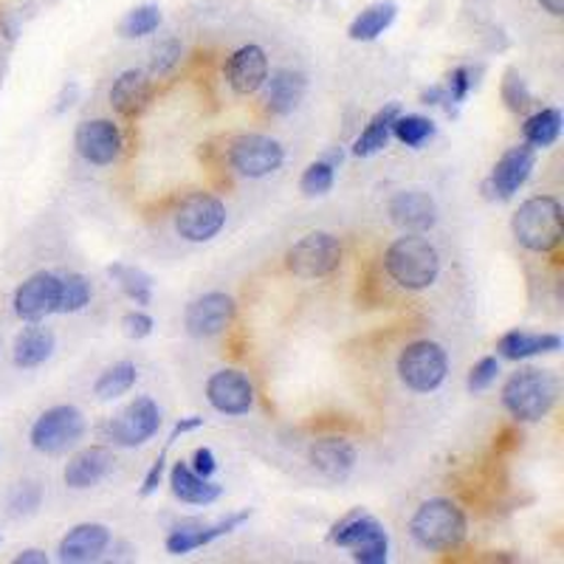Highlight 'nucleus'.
<instances>
[{
  "mask_svg": "<svg viewBox=\"0 0 564 564\" xmlns=\"http://www.w3.org/2000/svg\"><path fill=\"white\" fill-rule=\"evenodd\" d=\"M192 469H195L201 477H212V474L217 472V460H215V452L206 447H201L195 452V458H192Z\"/></svg>",
  "mask_w": 564,
  "mask_h": 564,
  "instance_id": "37998d69",
  "label": "nucleus"
},
{
  "mask_svg": "<svg viewBox=\"0 0 564 564\" xmlns=\"http://www.w3.org/2000/svg\"><path fill=\"white\" fill-rule=\"evenodd\" d=\"M235 300L224 291H210V294L198 296L187 305L184 325L187 334L195 336V339H212V336H221L235 319Z\"/></svg>",
  "mask_w": 564,
  "mask_h": 564,
  "instance_id": "f8f14e48",
  "label": "nucleus"
},
{
  "mask_svg": "<svg viewBox=\"0 0 564 564\" xmlns=\"http://www.w3.org/2000/svg\"><path fill=\"white\" fill-rule=\"evenodd\" d=\"M40 497H43L40 486H34V483H20L18 492L12 494V511L14 514H32L34 508L40 506Z\"/></svg>",
  "mask_w": 564,
  "mask_h": 564,
  "instance_id": "79ce46f5",
  "label": "nucleus"
},
{
  "mask_svg": "<svg viewBox=\"0 0 564 564\" xmlns=\"http://www.w3.org/2000/svg\"><path fill=\"white\" fill-rule=\"evenodd\" d=\"M165 463H167V449L161 454H158V460H156V463H153L150 472H147L145 486H142V497H150V494L156 492L158 483H161V477H165Z\"/></svg>",
  "mask_w": 564,
  "mask_h": 564,
  "instance_id": "c03bdc74",
  "label": "nucleus"
},
{
  "mask_svg": "<svg viewBox=\"0 0 564 564\" xmlns=\"http://www.w3.org/2000/svg\"><path fill=\"white\" fill-rule=\"evenodd\" d=\"M206 398L212 407L221 415H246L255 404V387H251L249 375L240 370H217L210 381H206Z\"/></svg>",
  "mask_w": 564,
  "mask_h": 564,
  "instance_id": "2eb2a0df",
  "label": "nucleus"
},
{
  "mask_svg": "<svg viewBox=\"0 0 564 564\" xmlns=\"http://www.w3.org/2000/svg\"><path fill=\"white\" fill-rule=\"evenodd\" d=\"M54 348H57V339L48 328H43L40 322H29V328L20 330L14 336L12 345V361L14 368L20 370H34L40 364H46L52 359Z\"/></svg>",
  "mask_w": 564,
  "mask_h": 564,
  "instance_id": "a878e982",
  "label": "nucleus"
},
{
  "mask_svg": "<svg viewBox=\"0 0 564 564\" xmlns=\"http://www.w3.org/2000/svg\"><path fill=\"white\" fill-rule=\"evenodd\" d=\"M158 26H161V9H158L156 3H142V7L131 9V12L125 14L119 32H122V37H147V34L156 32Z\"/></svg>",
  "mask_w": 564,
  "mask_h": 564,
  "instance_id": "f704fd0d",
  "label": "nucleus"
},
{
  "mask_svg": "<svg viewBox=\"0 0 564 564\" xmlns=\"http://www.w3.org/2000/svg\"><path fill=\"white\" fill-rule=\"evenodd\" d=\"M330 542L353 551V559L361 564H384L390 551V537L379 519L364 511H353L341 519L330 533Z\"/></svg>",
  "mask_w": 564,
  "mask_h": 564,
  "instance_id": "423d86ee",
  "label": "nucleus"
},
{
  "mask_svg": "<svg viewBox=\"0 0 564 564\" xmlns=\"http://www.w3.org/2000/svg\"><path fill=\"white\" fill-rule=\"evenodd\" d=\"M398 113H401V108L395 105V102L387 108H381V111L370 119V125L361 131V136L356 138V145H353L356 156L370 158V156H375V153L384 150V147L390 145V136H393V122Z\"/></svg>",
  "mask_w": 564,
  "mask_h": 564,
  "instance_id": "c85d7f7f",
  "label": "nucleus"
},
{
  "mask_svg": "<svg viewBox=\"0 0 564 564\" xmlns=\"http://www.w3.org/2000/svg\"><path fill=\"white\" fill-rule=\"evenodd\" d=\"M111 545V531L102 522H82L71 528L59 542L57 559L66 564H86L99 559Z\"/></svg>",
  "mask_w": 564,
  "mask_h": 564,
  "instance_id": "6ab92c4d",
  "label": "nucleus"
},
{
  "mask_svg": "<svg viewBox=\"0 0 564 564\" xmlns=\"http://www.w3.org/2000/svg\"><path fill=\"white\" fill-rule=\"evenodd\" d=\"M14 564H48V556L46 551H40V548H29V551L14 556Z\"/></svg>",
  "mask_w": 564,
  "mask_h": 564,
  "instance_id": "de8ad7c7",
  "label": "nucleus"
},
{
  "mask_svg": "<svg viewBox=\"0 0 564 564\" xmlns=\"http://www.w3.org/2000/svg\"><path fill=\"white\" fill-rule=\"evenodd\" d=\"M398 18V3L393 0H379L373 7H368L361 14H356L353 23L348 29V37L356 43H370V40L381 37Z\"/></svg>",
  "mask_w": 564,
  "mask_h": 564,
  "instance_id": "cd10ccee",
  "label": "nucleus"
},
{
  "mask_svg": "<svg viewBox=\"0 0 564 564\" xmlns=\"http://www.w3.org/2000/svg\"><path fill=\"white\" fill-rule=\"evenodd\" d=\"M170 488L187 506H212L224 497V488L212 483V477H201L187 460H178L170 472Z\"/></svg>",
  "mask_w": 564,
  "mask_h": 564,
  "instance_id": "393cba45",
  "label": "nucleus"
},
{
  "mask_svg": "<svg viewBox=\"0 0 564 564\" xmlns=\"http://www.w3.org/2000/svg\"><path fill=\"white\" fill-rule=\"evenodd\" d=\"M311 466L330 483L348 480L356 469V447L345 438H319L308 452Z\"/></svg>",
  "mask_w": 564,
  "mask_h": 564,
  "instance_id": "aec40b11",
  "label": "nucleus"
},
{
  "mask_svg": "<svg viewBox=\"0 0 564 564\" xmlns=\"http://www.w3.org/2000/svg\"><path fill=\"white\" fill-rule=\"evenodd\" d=\"M91 280L86 274H66L59 277V296H57V314H77L86 305H91Z\"/></svg>",
  "mask_w": 564,
  "mask_h": 564,
  "instance_id": "473e14b6",
  "label": "nucleus"
},
{
  "mask_svg": "<svg viewBox=\"0 0 564 564\" xmlns=\"http://www.w3.org/2000/svg\"><path fill=\"white\" fill-rule=\"evenodd\" d=\"M384 269L407 291H427L438 282L440 255L424 235H404L384 251Z\"/></svg>",
  "mask_w": 564,
  "mask_h": 564,
  "instance_id": "f257e3e1",
  "label": "nucleus"
},
{
  "mask_svg": "<svg viewBox=\"0 0 564 564\" xmlns=\"http://www.w3.org/2000/svg\"><path fill=\"white\" fill-rule=\"evenodd\" d=\"M226 226V206L210 192H192L176 210V232L190 244H210Z\"/></svg>",
  "mask_w": 564,
  "mask_h": 564,
  "instance_id": "1a4fd4ad",
  "label": "nucleus"
},
{
  "mask_svg": "<svg viewBox=\"0 0 564 564\" xmlns=\"http://www.w3.org/2000/svg\"><path fill=\"white\" fill-rule=\"evenodd\" d=\"M57 296L59 277L52 271H37V274L20 282L18 291H14V316L23 322H43L46 316L57 314Z\"/></svg>",
  "mask_w": 564,
  "mask_h": 564,
  "instance_id": "ddd939ff",
  "label": "nucleus"
},
{
  "mask_svg": "<svg viewBox=\"0 0 564 564\" xmlns=\"http://www.w3.org/2000/svg\"><path fill=\"white\" fill-rule=\"evenodd\" d=\"M420 102H424V105H447V111L452 113V102H449L447 86L427 88V91L420 93Z\"/></svg>",
  "mask_w": 564,
  "mask_h": 564,
  "instance_id": "a18cd8bd",
  "label": "nucleus"
},
{
  "mask_svg": "<svg viewBox=\"0 0 564 564\" xmlns=\"http://www.w3.org/2000/svg\"><path fill=\"white\" fill-rule=\"evenodd\" d=\"M285 266L300 280H322L341 266V244L330 232H311L285 255Z\"/></svg>",
  "mask_w": 564,
  "mask_h": 564,
  "instance_id": "0eeeda50",
  "label": "nucleus"
},
{
  "mask_svg": "<svg viewBox=\"0 0 564 564\" xmlns=\"http://www.w3.org/2000/svg\"><path fill=\"white\" fill-rule=\"evenodd\" d=\"M305 88H308L305 74L280 68L271 77H266V111L274 113V116H289L300 108Z\"/></svg>",
  "mask_w": 564,
  "mask_h": 564,
  "instance_id": "b1692460",
  "label": "nucleus"
},
{
  "mask_svg": "<svg viewBox=\"0 0 564 564\" xmlns=\"http://www.w3.org/2000/svg\"><path fill=\"white\" fill-rule=\"evenodd\" d=\"M158 427H161V409H158V404L150 395H138L116 418L108 420L105 435L116 447L136 449L156 438Z\"/></svg>",
  "mask_w": 564,
  "mask_h": 564,
  "instance_id": "9d476101",
  "label": "nucleus"
},
{
  "mask_svg": "<svg viewBox=\"0 0 564 564\" xmlns=\"http://www.w3.org/2000/svg\"><path fill=\"white\" fill-rule=\"evenodd\" d=\"M334 181H336V167L330 165V161H325V158H319V161L305 167V172H302L300 178V190L302 195H308V198L328 195V192L334 190Z\"/></svg>",
  "mask_w": 564,
  "mask_h": 564,
  "instance_id": "c9c22d12",
  "label": "nucleus"
},
{
  "mask_svg": "<svg viewBox=\"0 0 564 564\" xmlns=\"http://www.w3.org/2000/svg\"><path fill=\"white\" fill-rule=\"evenodd\" d=\"M108 274L131 302H136V305H150L153 302V277L147 271L127 263H113L108 266Z\"/></svg>",
  "mask_w": 564,
  "mask_h": 564,
  "instance_id": "2f4dec72",
  "label": "nucleus"
},
{
  "mask_svg": "<svg viewBox=\"0 0 564 564\" xmlns=\"http://www.w3.org/2000/svg\"><path fill=\"white\" fill-rule=\"evenodd\" d=\"M82 435H86V415L71 404H59L34 420L29 440L40 454H59L82 440Z\"/></svg>",
  "mask_w": 564,
  "mask_h": 564,
  "instance_id": "6e6552de",
  "label": "nucleus"
},
{
  "mask_svg": "<svg viewBox=\"0 0 564 564\" xmlns=\"http://www.w3.org/2000/svg\"><path fill=\"white\" fill-rule=\"evenodd\" d=\"M449 375V356L438 341L420 339L398 356V379L413 393H435Z\"/></svg>",
  "mask_w": 564,
  "mask_h": 564,
  "instance_id": "39448f33",
  "label": "nucleus"
},
{
  "mask_svg": "<svg viewBox=\"0 0 564 564\" xmlns=\"http://www.w3.org/2000/svg\"><path fill=\"white\" fill-rule=\"evenodd\" d=\"M497 350L503 359L522 361L542 353H556L562 350V336L559 334H533V330H511L497 341Z\"/></svg>",
  "mask_w": 564,
  "mask_h": 564,
  "instance_id": "bb28decb",
  "label": "nucleus"
},
{
  "mask_svg": "<svg viewBox=\"0 0 564 564\" xmlns=\"http://www.w3.org/2000/svg\"><path fill=\"white\" fill-rule=\"evenodd\" d=\"M229 161L240 176L266 178L280 170L285 161V150L277 138L263 136V133H246L232 142Z\"/></svg>",
  "mask_w": 564,
  "mask_h": 564,
  "instance_id": "9b49d317",
  "label": "nucleus"
},
{
  "mask_svg": "<svg viewBox=\"0 0 564 564\" xmlns=\"http://www.w3.org/2000/svg\"><path fill=\"white\" fill-rule=\"evenodd\" d=\"M204 427V418H198V415H192V418H181L176 424V427H172V432H170V440H167V449L172 447V443H176L178 438H181V435H187V432H195V429H201Z\"/></svg>",
  "mask_w": 564,
  "mask_h": 564,
  "instance_id": "49530a36",
  "label": "nucleus"
},
{
  "mask_svg": "<svg viewBox=\"0 0 564 564\" xmlns=\"http://www.w3.org/2000/svg\"><path fill=\"white\" fill-rule=\"evenodd\" d=\"M249 517H251V511L246 508V511H237V514H232V517L221 519V522H215V526L176 528V531L167 537V551H170L172 556H187V553L198 551V548L210 545V542H215V539H221V537H226V533L237 531V528L244 526Z\"/></svg>",
  "mask_w": 564,
  "mask_h": 564,
  "instance_id": "412c9836",
  "label": "nucleus"
},
{
  "mask_svg": "<svg viewBox=\"0 0 564 564\" xmlns=\"http://www.w3.org/2000/svg\"><path fill=\"white\" fill-rule=\"evenodd\" d=\"M390 221L407 235H424L438 224V204L424 190H404L390 201Z\"/></svg>",
  "mask_w": 564,
  "mask_h": 564,
  "instance_id": "dca6fc26",
  "label": "nucleus"
},
{
  "mask_svg": "<svg viewBox=\"0 0 564 564\" xmlns=\"http://www.w3.org/2000/svg\"><path fill=\"white\" fill-rule=\"evenodd\" d=\"M499 375V361L497 356H486V359H480L477 364L472 368V373H469V381L466 387L472 390V393H483V390H488L497 381Z\"/></svg>",
  "mask_w": 564,
  "mask_h": 564,
  "instance_id": "58836bf2",
  "label": "nucleus"
},
{
  "mask_svg": "<svg viewBox=\"0 0 564 564\" xmlns=\"http://www.w3.org/2000/svg\"><path fill=\"white\" fill-rule=\"evenodd\" d=\"M138 381V368L133 361H116L105 373L99 375L97 384H93V395L99 401H116L122 395L131 393Z\"/></svg>",
  "mask_w": 564,
  "mask_h": 564,
  "instance_id": "7c9ffc66",
  "label": "nucleus"
},
{
  "mask_svg": "<svg viewBox=\"0 0 564 564\" xmlns=\"http://www.w3.org/2000/svg\"><path fill=\"white\" fill-rule=\"evenodd\" d=\"M503 102L511 113L528 111V105L533 102L531 91H528V82L522 79V74L517 68H508L506 79H503Z\"/></svg>",
  "mask_w": 564,
  "mask_h": 564,
  "instance_id": "e433bc0d",
  "label": "nucleus"
},
{
  "mask_svg": "<svg viewBox=\"0 0 564 564\" xmlns=\"http://www.w3.org/2000/svg\"><path fill=\"white\" fill-rule=\"evenodd\" d=\"M537 3L545 9L548 14H553V18H562L564 14V0H537Z\"/></svg>",
  "mask_w": 564,
  "mask_h": 564,
  "instance_id": "09e8293b",
  "label": "nucleus"
},
{
  "mask_svg": "<svg viewBox=\"0 0 564 564\" xmlns=\"http://www.w3.org/2000/svg\"><path fill=\"white\" fill-rule=\"evenodd\" d=\"M562 111L559 108H545V111H537L533 116L526 119L522 125V133H526L528 147L533 150H545V147H553L562 136Z\"/></svg>",
  "mask_w": 564,
  "mask_h": 564,
  "instance_id": "c756f323",
  "label": "nucleus"
},
{
  "mask_svg": "<svg viewBox=\"0 0 564 564\" xmlns=\"http://www.w3.org/2000/svg\"><path fill=\"white\" fill-rule=\"evenodd\" d=\"M472 86H474V79H472V71H469L466 66L454 68V71L449 74L447 91H449V102H452V108H458V105H463V102H466Z\"/></svg>",
  "mask_w": 564,
  "mask_h": 564,
  "instance_id": "ea45409f",
  "label": "nucleus"
},
{
  "mask_svg": "<svg viewBox=\"0 0 564 564\" xmlns=\"http://www.w3.org/2000/svg\"><path fill=\"white\" fill-rule=\"evenodd\" d=\"M111 466H113L111 449L88 447L68 460L63 480H66V486L74 488V492H86V488L99 486V483L105 480V474L111 472Z\"/></svg>",
  "mask_w": 564,
  "mask_h": 564,
  "instance_id": "4be33fe9",
  "label": "nucleus"
},
{
  "mask_svg": "<svg viewBox=\"0 0 564 564\" xmlns=\"http://www.w3.org/2000/svg\"><path fill=\"white\" fill-rule=\"evenodd\" d=\"M469 522L466 514L458 503L447 497H435L420 503V508L415 511L413 522H409V533L418 542L424 551H454V548L466 539Z\"/></svg>",
  "mask_w": 564,
  "mask_h": 564,
  "instance_id": "f03ea898",
  "label": "nucleus"
},
{
  "mask_svg": "<svg viewBox=\"0 0 564 564\" xmlns=\"http://www.w3.org/2000/svg\"><path fill=\"white\" fill-rule=\"evenodd\" d=\"M393 136L398 138L401 145L418 150L435 136V122L427 116H401L398 113L393 122Z\"/></svg>",
  "mask_w": 564,
  "mask_h": 564,
  "instance_id": "72a5a7b5",
  "label": "nucleus"
},
{
  "mask_svg": "<svg viewBox=\"0 0 564 564\" xmlns=\"http://www.w3.org/2000/svg\"><path fill=\"white\" fill-rule=\"evenodd\" d=\"M153 328H156V322L145 311H131V314L122 316V330H125L127 339H147L153 334Z\"/></svg>",
  "mask_w": 564,
  "mask_h": 564,
  "instance_id": "a19ab883",
  "label": "nucleus"
},
{
  "mask_svg": "<svg viewBox=\"0 0 564 564\" xmlns=\"http://www.w3.org/2000/svg\"><path fill=\"white\" fill-rule=\"evenodd\" d=\"M74 147L88 165L108 167L122 156V133L111 119H88L74 133Z\"/></svg>",
  "mask_w": 564,
  "mask_h": 564,
  "instance_id": "4468645a",
  "label": "nucleus"
},
{
  "mask_svg": "<svg viewBox=\"0 0 564 564\" xmlns=\"http://www.w3.org/2000/svg\"><path fill=\"white\" fill-rule=\"evenodd\" d=\"M266 77H269V57L255 43L240 46L226 59V82L240 97H251V93L260 91L266 86Z\"/></svg>",
  "mask_w": 564,
  "mask_h": 564,
  "instance_id": "f3484780",
  "label": "nucleus"
},
{
  "mask_svg": "<svg viewBox=\"0 0 564 564\" xmlns=\"http://www.w3.org/2000/svg\"><path fill=\"white\" fill-rule=\"evenodd\" d=\"M533 165H537L533 147H528V145L511 147V150L503 153V158H499L497 165H494L488 187L494 190V195H499L503 201H508V198H514L519 190H522V187H526V181L531 178V172H533Z\"/></svg>",
  "mask_w": 564,
  "mask_h": 564,
  "instance_id": "a211bd4d",
  "label": "nucleus"
},
{
  "mask_svg": "<svg viewBox=\"0 0 564 564\" xmlns=\"http://www.w3.org/2000/svg\"><path fill=\"white\" fill-rule=\"evenodd\" d=\"M511 232L519 246L537 255L556 249L564 237V212L553 195L528 198L511 217Z\"/></svg>",
  "mask_w": 564,
  "mask_h": 564,
  "instance_id": "7ed1b4c3",
  "label": "nucleus"
},
{
  "mask_svg": "<svg viewBox=\"0 0 564 564\" xmlns=\"http://www.w3.org/2000/svg\"><path fill=\"white\" fill-rule=\"evenodd\" d=\"M150 97H153V79L147 77L145 71H138V68L122 71L116 79H113L111 105L113 111H119L122 116L127 119L142 116L145 108L150 105Z\"/></svg>",
  "mask_w": 564,
  "mask_h": 564,
  "instance_id": "5701e85b",
  "label": "nucleus"
},
{
  "mask_svg": "<svg viewBox=\"0 0 564 564\" xmlns=\"http://www.w3.org/2000/svg\"><path fill=\"white\" fill-rule=\"evenodd\" d=\"M559 395V381L548 370L522 368L503 387V407L522 424H537L553 409Z\"/></svg>",
  "mask_w": 564,
  "mask_h": 564,
  "instance_id": "20e7f679",
  "label": "nucleus"
},
{
  "mask_svg": "<svg viewBox=\"0 0 564 564\" xmlns=\"http://www.w3.org/2000/svg\"><path fill=\"white\" fill-rule=\"evenodd\" d=\"M181 43L176 37H167L161 40L156 48H153V57H150V74L153 77H167L172 68L178 66V59H181Z\"/></svg>",
  "mask_w": 564,
  "mask_h": 564,
  "instance_id": "4c0bfd02",
  "label": "nucleus"
}]
</instances>
